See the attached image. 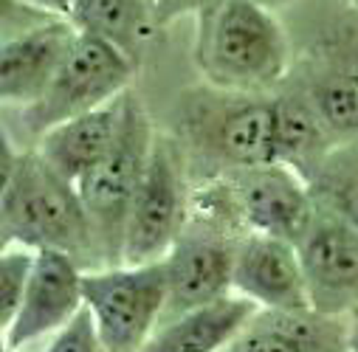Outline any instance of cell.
Wrapping results in <instances>:
<instances>
[{"mask_svg": "<svg viewBox=\"0 0 358 352\" xmlns=\"http://www.w3.org/2000/svg\"><path fill=\"white\" fill-rule=\"evenodd\" d=\"M257 310L251 299L229 293L212 305L161 321L138 352H223Z\"/></svg>", "mask_w": 358, "mask_h": 352, "instance_id": "17", "label": "cell"}, {"mask_svg": "<svg viewBox=\"0 0 358 352\" xmlns=\"http://www.w3.org/2000/svg\"><path fill=\"white\" fill-rule=\"evenodd\" d=\"M352 3H355V6H358V0H352Z\"/></svg>", "mask_w": 358, "mask_h": 352, "instance_id": "29", "label": "cell"}, {"mask_svg": "<svg viewBox=\"0 0 358 352\" xmlns=\"http://www.w3.org/2000/svg\"><path fill=\"white\" fill-rule=\"evenodd\" d=\"M195 62L206 85L265 94L288 79L291 40L259 0H206L195 12Z\"/></svg>", "mask_w": 358, "mask_h": 352, "instance_id": "1", "label": "cell"}, {"mask_svg": "<svg viewBox=\"0 0 358 352\" xmlns=\"http://www.w3.org/2000/svg\"><path fill=\"white\" fill-rule=\"evenodd\" d=\"M181 130L217 175L240 166L274 163V96L223 91L206 85L181 99Z\"/></svg>", "mask_w": 358, "mask_h": 352, "instance_id": "3", "label": "cell"}, {"mask_svg": "<svg viewBox=\"0 0 358 352\" xmlns=\"http://www.w3.org/2000/svg\"><path fill=\"white\" fill-rule=\"evenodd\" d=\"M45 352H108V346L94 324V316L82 307L59 332L48 338Z\"/></svg>", "mask_w": 358, "mask_h": 352, "instance_id": "22", "label": "cell"}, {"mask_svg": "<svg viewBox=\"0 0 358 352\" xmlns=\"http://www.w3.org/2000/svg\"><path fill=\"white\" fill-rule=\"evenodd\" d=\"M136 68L138 62L116 43L91 31H79L48 91L34 105L15 110V133L6 124L3 127L12 135H29L34 147L51 127L91 113L127 94Z\"/></svg>", "mask_w": 358, "mask_h": 352, "instance_id": "4", "label": "cell"}, {"mask_svg": "<svg viewBox=\"0 0 358 352\" xmlns=\"http://www.w3.org/2000/svg\"><path fill=\"white\" fill-rule=\"evenodd\" d=\"M85 307L108 352H138L164 318L169 299L166 262L85 271Z\"/></svg>", "mask_w": 358, "mask_h": 352, "instance_id": "6", "label": "cell"}, {"mask_svg": "<svg viewBox=\"0 0 358 352\" xmlns=\"http://www.w3.org/2000/svg\"><path fill=\"white\" fill-rule=\"evenodd\" d=\"M313 195L319 206L330 209L352 228H358V172L327 166L313 184Z\"/></svg>", "mask_w": 358, "mask_h": 352, "instance_id": "21", "label": "cell"}, {"mask_svg": "<svg viewBox=\"0 0 358 352\" xmlns=\"http://www.w3.org/2000/svg\"><path fill=\"white\" fill-rule=\"evenodd\" d=\"M203 3H206V0H155V20L164 29V26H169L178 17L198 12Z\"/></svg>", "mask_w": 358, "mask_h": 352, "instance_id": "23", "label": "cell"}, {"mask_svg": "<svg viewBox=\"0 0 358 352\" xmlns=\"http://www.w3.org/2000/svg\"><path fill=\"white\" fill-rule=\"evenodd\" d=\"M79 29L71 17L48 15L40 23L3 34L0 45V99L6 110L34 105L54 82Z\"/></svg>", "mask_w": 358, "mask_h": 352, "instance_id": "11", "label": "cell"}, {"mask_svg": "<svg viewBox=\"0 0 358 352\" xmlns=\"http://www.w3.org/2000/svg\"><path fill=\"white\" fill-rule=\"evenodd\" d=\"M302 91L338 147L358 138V68H324L302 82Z\"/></svg>", "mask_w": 358, "mask_h": 352, "instance_id": "19", "label": "cell"}, {"mask_svg": "<svg viewBox=\"0 0 358 352\" xmlns=\"http://www.w3.org/2000/svg\"><path fill=\"white\" fill-rule=\"evenodd\" d=\"M34 262L37 251L26 245H6L0 254V330L15 321L34 274Z\"/></svg>", "mask_w": 358, "mask_h": 352, "instance_id": "20", "label": "cell"}, {"mask_svg": "<svg viewBox=\"0 0 358 352\" xmlns=\"http://www.w3.org/2000/svg\"><path fill=\"white\" fill-rule=\"evenodd\" d=\"M234 293L259 310H313L299 245L274 234L243 231L234 256Z\"/></svg>", "mask_w": 358, "mask_h": 352, "instance_id": "13", "label": "cell"}, {"mask_svg": "<svg viewBox=\"0 0 358 352\" xmlns=\"http://www.w3.org/2000/svg\"><path fill=\"white\" fill-rule=\"evenodd\" d=\"M296 245L313 310L324 316L358 310V228L319 206L313 226Z\"/></svg>", "mask_w": 358, "mask_h": 352, "instance_id": "10", "label": "cell"}, {"mask_svg": "<svg viewBox=\"0 0 358 352\" xmlns=\"http://www.w3.org/2000/svg\"><path fill=\"white\" fill-rule=\"evenodd\" d=\"M217 178L226 184L245 231L299 242L316 220L319 200L313 186L277 161L229 169Z\"/></svg>", "mask_w": 358, "mask_h": 352, "instance_id": "9", "label": "cell"}, {"mask_svg": "<svg viewBox=\"0 0 358 352\" xmlns=\"http://www.w3.org/2000/svg\"><path fill=\"white\" fill-rule=\"evenodd\" d=\"M71 20L79 31L116 43L136 62L161 29L155 20V0H73Z\"/></svg>", "mask_w": 358, "mask_h": 352, "instance_id": "18", "label": "cell"}, {"mask_svg": "<svg viewBox=\"0 0 358 352\" xmlns=\"http://www.w3.org/2000/svg\"><path fill=\"white\" fill-rule=\"evenodd\" d=\"M259 3L265 6V9H271V12H282V9H288L294 0H259Z\"/></svg>", "mask_w": 358, "mask_h": 352, "instance_id": "26", "label": "cell"}, {"mask_svg": "<svg viewBox=\"0 0 358 352\" xmlns=\"http://www.w3.org/2000/svg\"><path fill=\"white\" fill-rule=\"evenodd\" d=\"M0 245L65 251L85 271L105 268L76 184L57 175L34 147L0 186Z\"/></svg>", "mask_w": 358, "mask_h": 352, "instance_id": "2", "label": "cell"}, {"mask_svg": "<svg viewBox=\"0 0 358 352\" xmlns=\"http://www.w3.org/2000/svg\"><path fill=\"white\" fill-rule=\"evenodd\" d=\"M85 268L65 251H37L34 274L15 321L3 330V349H26L59 332L82 307Z\"/></svg>", "mask_w": 358, "mask_h": 352, "instance_id": "12", "label": "cell"}, {"mask_svg": "<svg viewBox=\"0 0 358 352\" xmlns=\"http://www.w3.org/2000/svg\"><path fill=\"white\" fill-rule=\"evenodd\" d=\"M274 96V158L310 186L327 169L338 144L322 124L302 85H288Z\"/></svg>", "mask_w": 358, "mask_h": 352, "instance_id": "16", "label": "cell"}, {"mask_svg": "<svg viewBox=\"0 0 358 352\" xmlns=\"http://www.w3.org/2000/svg\"><path fill=\"white\" fill-rule=\"evenodd\" d=\"M17 3L37 9L43 15H57V17H71V9H73V0H17Z\"/></svg>", "mask_w": 358, "mask_h": 352, "instance_id": "24", "label": "cell"}, {"mask_svg": "<svg viewBox=\"0 0 358 352\" xmlns=\"http://www.w3.org/2000/svg\"><path fill=\"white\" fill-rule=\"evenodd\" d=\"M240 237L243 234H231V226L189 214L187 228L164 256L169 299L161 321L234 293V256Z\"/></svg>", "mask_w": 358, "mask_h": 352, "instance_id": "8", "label": "cell"}, {"mask_svg": "<svg viewBox=\"0 0 358 352\" xmlns=\"http://www.w3.org/2000/svg\"><path fill=\"white\" fill-rule=\"evenodd\" d=\"M327 166H333V163H327ZM338 169H350V172H358V166H338Z\"/></svg>", "mask_w": 358, "mask_h": 352, "instance_id": "27", "label": "cell"}, {"mask_svg": "<svg viewBox=\"0 0 358 352\" xmlns=\"http://www.w3.org/2000/svg\"><path fill=\"white\" fill-rule=\"evenodd\" d=\"M350 316H352V318H358V310H352V313H350Z\"/></svg>", "mask_w": 358, "mask_h": 352, "instance_id": "28", "label": "cell"}, {"mask_svg": "<svg viewBox=\"0 0 358 352\" xmlns=\"http://www.w3.org/2000/svg\"><path fill=\"white\" fill-rule=\"evenodd\" d=\"M350 352H358V318L350 316V341H347Z\"/></svg>", "mask_w": 358, "mask_h": 352, "instance_id": "25", "label": "cell"}, {"mask_svg": "<svg viewBox=\"0 0 358 352\" xmlns=\"http://www.w3.org/2000/svg\"><path fill=\"white\" fill-rule=\"evenodd\" d=\"M124 105H127V94L91 113L68 119L51 127L34 144V149L57 175H62L71 184H79L119 141L124 124Z\"/></svg>", "mask_w": 358, "mask_h": 352, "instance_id": "15", "label": "cell"}, {"mask_svg": "<svg viewBox=\"0 0 358 352\" xmlns=\"http://www.w3.org/2000/svg\"><path fill=\"white\" fill-rule=\"evenodd\" d=\"M152 141H155L152 122H150L141 99L133 91H127L124 124H122L119 141L76 184V192L82 198L87 220H91L105 268L122 265L124 228H127L136 189L144 178Z\"/></svg>", "mask_w": 358, "mask_h": 352, "instance_id": "5", "label": "cell"}, {"mask_svg": "<svg viewBox=\"0 0 358 352\" xmlns=\"http://www.w3.org/2000/svg\"><path fill=\"white\" fill-rule=\"evenodd\" d=\"M189 223V192L184 175V155L178 141L166 133H155L144 178L136 189L122 265H144L164 259Z\"/></svg>", "mask_w": 358, "mask_h": 352, "instance_id": "7", "label": "cell"}, {"mask_svg": "<svg viewBox=\"0 0 358 352\" xmlns=\"http://www.w3.org/2000/svg\"><path fill=\"white\" fill-rule=\"evenodd\" d=\"M350 316L257 310L223 352H350Z\"/></svg>", "mask_w": 358, "mask_h": 352, "instance_id": "14", "label": "cell"}]
</instances>
